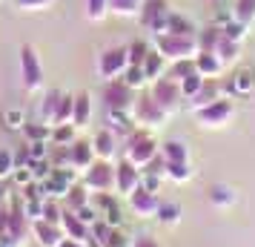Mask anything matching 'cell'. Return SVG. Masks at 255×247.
<instances>
[{"instance_id":"obj_7","label":"cell","mask_w":255,"mask_h":247,"mask_svg":"<svg viewBox=\"0 0 255 247\" xmlns=\"http://www.w3.org/2000/svg\"><path fill=\"white\" fill-rule=\"evenodd\" d=\"M106 104V112H132V106L138 101V95L132 86H127L124 81H109L101 92Z\"/></svg>"},{"instance_id":"obj_23","label":"cell","mask_w":255,"mask_h":247,"mask_svg":"<svg viewBox=\"0 0 255 247\" xmlns=\"http://www.w3.org/2000/svg\"><path fill=\"white\" fill-rule=\"evenodd\" d=\"M89 118H92V104H89V92H78L75 95V118H72V124L83 130L86 124H89Z\"/></svg>"},{"instance_id":"obj_19","label":"cell","mask_w":255,"mask_h":247,"mask_svg":"<svg viewBox=\"0 0 255 247\" xmlns=\"http://www.w3.org/2000/svg\"><path fill=\"white\" fill-rule=\"evenodd\" d=\"M224 95L227 92H224V83L221 81H207L204 89L189 101V106H192V112H195V109H204V106H209L212 101H218V98H224Z\"/></svg>"},{"instance_id":"obj_13","label":"cell","mask_w":255,"mask_h":247,"mask_svg":"<svg viewBox=\"0 0 255 247\" xmlns=\"http://www.w3.org/2000/svg\"><path fill=\"white\" fill-rule=\"evenodd\" d=\"M32 236H35V242L40 247H58L63 239H66V233H63V227L55 222H46V219H37V222H32Z\"/></svg>"},{"instance_id":"obj_46","label":"cell","mask_w":255,"mask_h":247,"mask_svg":"<svg viewBox=\"0 0 255 247\" xmlns=\"http://www.w3.org/2000/svg\"><path fill=\"white\" fill-rule=\"evenodd\" d=\"M129 247H161V245H158V239H155V236L140 233V236H135V239H132V245H129Z\"/></svg>"},{"instance_id":"obj_14","label":"cell","mask_w":255,"mask_h":247,"mask_svg":"<svg viewBox=\"0 0 255 247\" xmlns=\"http://www.w3.org/2000/svg\"><path fill=\"white\" fill-rule=\"evenodd\" d=\"M92 207L98 210V216H101L104 222H109L112 227H118V224H121L118 196H112V193H95V196H92Z\"/></svg>"},{"instance_id":"obj_18","label":"cell","mask_w":255,"mask_h":247,"mask_svg":"<svg viewBox=\"0 0 255 247\" xmlns=\"http://www.w3.org/2000/svg\"><path fill=\"white\" fill-rule=\"evenodd\" d=\"M92 147H95V155H98V158L112 161L115 153H118V135L109 130V127H106V130H98L95 138H92Z\"/></svg>"},{"instance_id":"obj_3","label":"cell","mask_w":255,"mask_h":247,"mask_svg":"<svg viewBox=\"0 0 255 247\" xmlns=\"http://www.w3.org/2000/svg\"><path fill=\"white\" fill-rule=\"evenodd\" d=\"M232 118H235V101H232L230 95L212 101V104L204 106V109H195L198 127H207V130H221V127L230 124Z\"/></svg>"},{"instance_id":"obj_4","label":"cell","mask_w":255,"mask_h":247,"mask_svg":"<svg viewBox=\"0 0 255 247\" xmlns=\"http://www.w3.org/2000/svg\"><path fill=\"white\" fill-rule=\"evenodd\" d=\"M20 83H23V89L29 95L43 89V63H40L32 43L20 46Z\"/></svg>"},{"instance_id":"obj_6","label":"cell","mask_w":255,"mask_h":247,"mask_svg":"<svg viewBox=\"0 0 255 247\" xmlns=\"http://www.w3.org/2000/svg\"><path fill=\"white\" fill-rule=\"evenodd\" d=\"M166 115L169 112H163L161 106H158V101L152 98V92H140L135 106H132V121L140 124L143 130H158V127H163Z\"/></svg>"},{"instance_id":"obj_40","label":"cell","mask_w":255,"mask_h":247,"mask_svg":"<svg viewBox=\"0 0 255 247\" xmlns=\"http://www.w3.org/2000/svg\"><path fill=\"white\" fill-rule=\"evenodd\" d=\"M192 72H195V58H192V60H175L172 66H169V78L184 81L186 75H192Z\"/></svg>"},{"instance_id":"obj_15","label":"cell","mask_w":255,"mask_h":247,"mask_svg":"<svg viewBox=\"0 0 255 247\" xmlns=\"http://www.w3.org/2000/svg\"><path fill=\"white\" fill-rule=\"evenodd\" d=\"M60 227H63V233L66 239H78V242H86V239H92V227L83 222L81 216L75 210H66L63 207V216H60Z\"/></svg>"},{"instance_id":"obj_47","label":"cell","mask_w":255,"mask_h":247,"mask_svg":"<svg viewBox=\"0 0 255 247\" xmlns=\"http://www.w3.org/2000/svg\"><path fill=\"white\" fill-rule=\"evenodd\" d=\"M58 247H86V242H78V239H63Z\"/></svg>"},{"instance_id":"obj_35","label":"cell","mask_w":255,"mask_h":247,"mask_svg":"<svg viewBox=\"0 0 255 247\" xmlns=\"http://www.w3.org/2000/svg\"><path fill=\"white\" fill-rule=\"evenodd\" d=\"M121 81L127 83V86H132V89H135V92H138V89H143V86H146V72H143V66H129L127 72H124V78H121Z\"/></svg>"},{"instance_id":"obj_48","label":"cell","mask_w":255,"mask_h":247,"mask_svg":"<svg viewBox=\"0 0 255 247\" xmlns=\"http://www.w3.org/2000/svg\"><path fill=\"white\" fill-rule=\"evenodd\" d=\"M3 201H6V184L0 181V204H3Z\"/></svg>"},{"instance_id":"obj_30","label":"cell","mask_w":255,"mask_h":247,"mask_svg":"<svg viewBox=\"0 0 255 247\" xmlns=\"http://www.w3.org/2000/svg\"><path fill=\"white\" fill-rule=\"evenodd\" d=\"M72 118H75V95H63L58 112H55L52 127H58V124H72Z\"/></svg>"},{"instance_id":"obj_17","label":"cell","mask_w":255,"mask_h":247,"mask_svg":"<svg viewBox=\"0 0 255 247\" xmlns=\"http://www.w3.org/2000/svg\"><path fill=\"white\" fill-rule=\"evenodd\" d=\"M95 161H98V155H95V147L89 141H81V138H78V141L69 147V164L75 167V170L86 173Z\"/></svg>"},{"instance_id":"obj_2","label":"cell","mask_w":255,"mask_h":247,"mask_svg":"<svg viewBox=\"0 0 255 247\" xmlns=\"http://www.w3.org/2000/svg\"><path fill=\"white\" fill-rule=\"evenodd\" d=\"M152 40H155V49H158L169 63H175V60H192L198 52H201V49H198V37L158 32V35H152Z\"/></svg>"},{"instance_id":"obj_45","label":"cell","mask_w":255,"mask_h":247,"mask_svg":"<svg viewBox=\"0 0 255 247\" xmlns=\"http://www.w3.org/2000/svg\"><path fill=\"white\" fill-rule=\"evenodd\" d=\"M124 115H127V112H109V130L112 132H127L129 135L132 130H129V124L124 121Z\"/></svg>"},{"instance_id":"obj_29","label":"cell","mask_w":255,"mask_h":247,"mask_svg":"<svg viewBox=\"0 0 255 247\" xmlns=\"http://www.w3.org/2000/svg\"><path fill=\"white\" fill-rule=\"evenodd\" d=\"M232 20H238L244 26L255 23V0H235L232 6Z\"/></svg>"},{"instance_id":"obj_39","label":"cell","mask_w":255,"mask_h":247,"mask_svg":"<svg viewBox=\"0 0 255 247\" xmlns=\"http://www.w3.org/2000/svg\"><path fill=\"white\" fill-rule=\"evenodd\" d=\"M23 132L29 141H46V138H52V127L49 124H26Z\"/></svg>"},{"instance_id":"obj_28","label":"cell","mask_w":255,"mask_h":247,"mask_svg":"<svg viewBox=\"0 0 255 247\" xmlns=\"http://www.w3.org/2000/svg\"><path fill=\"white\" fill-rule=\"evenodd\" d=\"M89 199H92V193L83 187V181L81 184H72L69 193H66V210H81V207H86L89 204Z\"/></svg>"},{"instance_id":"obj_41","label":"cell","mask_w":255,"mask_h":247,"mask_svg":"<svg viewBox=\"0 0 255 247\" xmlns=\"http://www.w3.org/2000/svg\"><path fill=\"white\" fill-rule=\"evenodd\" d=\"M17 170V161H14V153L12 150H0V181L9 178Z\"/></svg>"},{"instance_id":"obj_32","label":"cell","mask_w":255,"mask_h":247,"mask_svg":"<svg viewBox=\"0 0 255 247\" xmlns=\"http://www.w3.org/2000/svg\"><path fill=\"white\" fill-rule=\"evenodd\" d=\"M181 83V92H184V98L186 101H192L201 89H204V83H207V78H201L198 72H192V75H186L184 81H178Z\"/></svg>"},{"instance_id":"obj_21","label":"cell","mask_w":255,"mask_h":247,"mask_svg":"<svg viewBox=\"0 0 255 247\" xmlns=\"http://www.w3.org/2000/svg\"><path fill=\"white\" fill-rule=\"evenodd\" d=\"M215 55H218V60L224 63V66H235L238 58H241V43L230 40V37L221 32V40H218V46H215Z\"/></svg>"},{"instance_id":"obj_49","label":"cell","mask_w":255,"mask_h":247,"mask_svg":"<svg viewBox=\"0 0 255 247\" xmlns=\"http://www.w3.org/2000/svg\"><path fill=\"white\" fill-rule=\"evenodd\" d=\"M3 207H6V204H0V213H3Z\"/></svg>"},{"instance_id":"obj_20","label":"cell","mask_w":255,"mask_h":247,"mask_svg":"<svg viewBox=\"0 0 255 247\" xmlns=\"http://www.w3.org/2000/svg\"><path fill=\"white\" fill-rule=\"evenodd\" d=\"M161 155H163V161H169V164H189V150H186V144L178 141V138L163 141Z\"/></svg>"},{"instance_id":"obj_8","label":"cell","mask_w":255,"mask_h":247,"mask_svg":"<svg viewBox=\"0 0 255 247\" xmlns=\"http://www.w3.org/2000/svg\"><path fill=\"white\" fill-rule=\"evenodd\" d=\"M83 187L89 190L92 196L95 193H109V190H115V164L98 158V161L83 173Z\"/></svg>"},{"instance_id":"obj_34","label":"cell","mask_w":255,"mask_h":247,"mask_svg":"<svg viewBox=\"0 0 255 247\" xmlns=\"http://www.w3.org/2000/svg\"><path fill=\"white\" fill-rule=\"evenodd\" d=\"M152 46L146 40H135V43H129V66H143V60L149 58Z\"/></svg>"},{"instance_id":"obj_38","label":"cell","mask_w":255,"mask_h":247,"mask_svg":"<svg viewBox=\"0 0 255 247\" xmlns=\"http://www.w3.org/2000/svg\"><path fill=\"white\" fill-rule=\"evenodd\" d=\"M247 29H250V26L238 23V20H230V23L221 26V32L230 37V40H235V43H244V40H247Z\"/></svg>"},{"instance_id":"obj_1","label":"cell","mask_w":255,"mask_h":247,"mask_svg":"<svg viewBox=\"0 0 255 247\" xmlns=\"http://www.w3.org/2000/svg\"><path fill=\"white\" fill-rule=\"evenodd\" d=\"M161 155V144L155 141V135L149 130H132L127 135V144H124V158L132 161L135 167L146 170V167Z\"/></svg>"},{"instance_id":"obj_9","label":"cell","mask_w":255,"mask_h":247,"mask_svg":"<svg viewBox=\"0 0 255 247\" xmlns=\"http://www.w3.org/2000/svg\"><path fill=\"white\" fill-rule=\"evenodd\" d=\"M169 17H172V9H169V3H166V0H146V3H143V9H140V14H138L140 26H143V29H149L152 35L166 32Z\"/></svg>"},{"instance_id":"obj_43","label":"cell","mask_w":255,"mask_h":247,"mask_svg":"<svg viewBox=\"0 0 255 247\" xmlns=\"http://www.w3.org/2000/svg\"><path fill=\"white\" fill-rule=\"evenodd\" d=\"M158 222H163V224L181 222V207H178V204H161V210H158Z\"/></svg>"},{"instance_id":"obj_33","label":"cell","mask_w":255,"mask_h":247,"mask_svg":"<svg viewBox=\"0 0 255 247\" xmlns=\"http://www.w3.org/2000/svg\"><path fill=\"white\" fill-rule=\"evenodd\" d=\"M209 201H212L215 207H230L232 201H235V193H232V187H227V184H212Z\"/></svg>"},{"instance_id":"obj_36","label":"cell","mask_w":255,"mask_h":247,"mask_svg":"<svg viewBox=\"0 0 255 247\" xmlns=\"http://www.w3.org/2000/svg\"><path fill=\"white\" fill-rule=\"evenodd\" d=\"M106 14H109V0H86V17L89 20H104Z\"/></svg>"},{"instance_id":"obj_27","label":"cell","mask_w":255,"mask_h":247,"mask_svg":"<svg viewBox=\"0 0 255 247\" xmlns=\"http://www.w3.org/2000/svg\"><path fill=\"white\" fill-rule=\"evenodd\" d=\"M49 141L55 147H72L78 141V127L75 124H58V127H52V138Z\"/></svg>"},{"instance_id":"obj_5","label":"cell","mask_w":255,"mask_h":247,"mask_svg":"<svg viewBox=\"0 0 255 247\" xmlns=\"http://www.w3.org/2000/svg\"><path fill=\"white\" fill-rule=\"evenodd\" d=\"M129 69V46H109L98 58V75L109 81H121L124 72Z\"/></svg>"},{"instance_id":"obj_37","label":"cell","mask_w":255,"mask_h":247,"mask_svg":"<svg viewBox=\"0 0 255 247\" xmlns=\"http://www.w3.org/2000/svg\"><path fill=\"white\" fill-rule=\"evenodd\" d=\"M166 178L175 181V184H184V181L192 178V170H189V164H169L166 161Z\"/></svg>"},{"instance_id":"obj_44","label":"cell","mask_w":255,"mask_h":247,"mask_svg":"<svg viewBox=\"0 0 255 247\" xmlns=\"http://www.w3.org/2000/svg\"><path fill=\"white\" fill-rule=\"evenodd\" d=\"M60 216H63V210H60V204H58L55 199H46V204H43V219H46V222L60 224Z\"/></svg>"},{"instance_id":"obj_42","label":"cell","mask_w":255,"mask_h":247,"mask_svg":"<svg viewBox=\"0 0 255 247\" xmlns=\"http://www.w3.org/2000/svg\"><path fill=\"white\" fill-rule=\"evenodd\" d=\"M14 6L20 12H43L49 6H55V0H14Z\"/></svg>"},{"instance_id":"obj_11","label":"cell","mask_w":255,"mask_h":247,"mask_svg":"<svg viewBox=\"0 0 255 247\" xmlns=\"http://www.w3.org/2000/svg\"><path fill=\"white\" fill-rule=\"evenodd\" d=\"M138 187H143V170L135 167L132 161H118L115 164V196L121 199H129Z\"/></svg>"},{"instance_id":"obj_16","label":"cell","mask_w":255,"mask_h":247,"mask_svg":"<svg viewBox=\"0 0 255 247\" xmlns=\"http://www.w3.org/2000/svg\"><path fill=\"white\" fill-rule=\"evenodd\" d=\"M224 69H227V66L218 60L215 52H198L195 55V72L201 78H207V81H221Z\"/></svg>"},{"instance_id":"obj_12","label":"cell","mask_w":255,"mask_h":247,"mask_svg":"<svg viewBox=\"0 0 255 247\" xmlns=\"http://www.w3.org/2000/svg\"><path fill=\"white\" fill-rule=\"evenodd\" d=\"M129 207L138 219H158V210H161V201L158 196L146 187H138L132 196H129Z\"/></svg>"},{"instance_id":"obj_25","label":"cell","mask_w":255,"mask_h":247,"mask_svg":"<svg viewBox=\"0 0 255 247\" xmlns=\"http://www.w3.org/2000/svg\"><path fill=\"white\" fill-rule=\"evenodd\" d=\"M60 98H63L60 89H49V92L43 95V104H40V121L49 124V127H52V121H55V112H58V106H60Z\"/></svg>"},{"instance_id":"obj_22","label":"cell","mask_w":255,"mask_h":247,"mask_svg":"<svg viewBox=\"0 0 255 247\" xmlns=\"http://www.w3.org/2000/svg\"><path fill=\"white\" fill-rule=\"evenodd\" d=\"M166 63H169V60L163 58V55H161V52H158L155 46H152L149 58L143 60V72H146V81L155 83L158 78H163V72H166Z\"/></svg>"},{"instance_id":"obj_10","label":"cell","mask_w":255,"mask_h":247,"mask_svg":"<svg viewBox=\"0 0 255 247\" xmlns=\"http://www.w3.org/2000/svg\"><path fill=\"white\" fill-rule=\"evenodd\" d=\"M149 92H152V98L158 101V106H161L163 112H175L178 104L186 101L184 92H181V83L175 81V78H169V75H163V78H158L155 83H149Z\"/></svg>"},{"instance_id":"obj_26","label":"cell","mask_w":255,"mask_h":247,"mask_svg":"<svg viewBox=\"0 0 255 247\" xmlns=\"http://www.w3.org/2000/svg\"><path fill=\"white\" fill-rule=\"evenodd\" d=\"M146 0H109V12L118 17H138Z\"/></svg>"},{"instance_id":"obj_24","label":"cell","mask_w":255,"mask_h":247,"mask_svg":"<svg viewBox=\"0 0 255 247\" xmlns=\"http://www.w3.org/2000/svg\"><path fill=\"white\" fill-rule=\"evenodd\" d=\"M166 32L169 35H184V37H198V29L195 23L186 17V14H178L172 12V17H169V26H166Z\"/></svg>"},{"instance_id":"obj_31","label":"cell","mask_w":255,"mask_h":247,"mask_svg":"<svg viewBox=\"0 0 255 247\" xmlns=\"http://www.w3.org/2000/svg\"><path fill=\"white\" fill-rule=\"evenodd\" d=\"M218 40H221V26H209L204 32H198V49L201 52H215Z\"/></svg>"}]
</instances>
